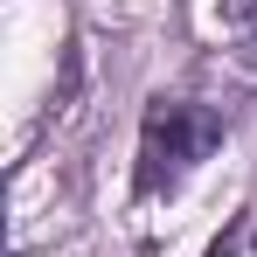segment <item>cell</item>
I'll use <instances>...</instances> for the list:
<instances>
[{
	"instance_id": "cell-1",
	"label": "cell",
	"mask_w": 257,
	"mask_h": 257,
	"mask_svg": "<svg viewBox=\"0 0 257 257\" xmlns=\"http://www.w3.org/2000/svg\"><path fill=\"white\" fill-rule=\"evenodd\" d=\"M222 146V118L209 104H181V97H153L146 125H139V195H167Z\"/></svg>"
},
{
	"instance_id": "cell-2",
	"label": "cell",
	"mask_w": 257,
	"mask_h": 257,
	"mask_svg": "<svg viewBox=\"0 0 257 257\" xmlns=\"http://www.w3.org/2000/svg\"><path fill=\"white\" fill-rule=\"evenodd\" d=\"M222 35L243 56V70H257V0H222Z\"/></svg>"
}]
</instances>
